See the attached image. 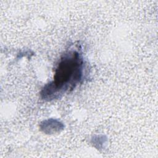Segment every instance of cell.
Returning <instances> with one entry per match:
<instances>
[{"label":"cell","mask_w":158,"mask_h":158,"mask_svg":"<svg viewBox=\"0 0 158 158\" xmlns=\"http://www.w3.org/2000/svg\"><path fill=\"white\" fill-rule=\"evenodd\" d=\"M83 60L78 52H70L61 58L55 72L54 79L48 88L45 95L61 94L75 88L82 75Z\"/></svg>","instance_id":"cell-1"}]
</instances>
